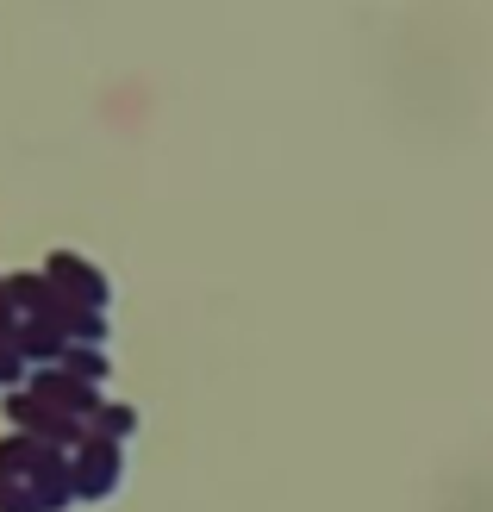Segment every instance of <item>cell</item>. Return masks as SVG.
I'll return each instance as SVG.
<instances>
[{
    "instance_id": "52a82bcc",
    "label": "cell",
    "mask_w": 493,
    "mask_h": 512,
    "mask_svg": "<svg viewBox=\"0 0 493 512\" xmlns=\"http://www.w3.org/2000/svg\"><path fill=\"white\" fill-rule=\"evenodd\" d=\"M13 331H19V306L7 294V275H0V338H13Z\"/></svg>"
},
{
    "instance_id": "8992f818",
    "label": "cell",
    "mask_w": 493,
    "mask_h": 512,
    "mask_svg": "<svg viewBox=\"0 0 493 512\" xmlns=\"http://www.w3.org/2000/svg\"><path fill=\"white\" fill-rule=\"evenodd\" d=\"M94 419H100V431H132V425H138V413H132V406H100Z\"/></svg>"
},
{
    "instance_id": "7a4b0ae2",
    "label": "cell",
    "mask_w": 493,
    "mask_h": 512,
    "mask_svg": "<svg viewBox=\"0 0 493 512\" xmlns=\"http://www.w3.org/2000/svg\"><path fill=\"white\" fill-rule=\"evenodd\" d=\"M32 394H38V400L50 406V413H63V419H94V413H100L94 388H88V381H75L69 369H38Z\"/></svg>"
},
{
    "instance_id": "6da1fadb",
    "label": "cell",
    "mask_w": 493,
    "mask_h": 512,
    "mask_svg": "<svg viewBox=\"0 0 493 512\" xmlns=\"http://www.w3.org/2000/svg\"><path fill=\"white\" fill-rule=\"evenodd\" d=\"M50 288H57L69 306H88V313H100V306H107V275H100V269H88L82 263V256H69V250H57V256H50Z\"/></svg>"
},
{
    "instance_id": "3957f363",
    "label": "cell",
    "mask_w": 493,
    "mask_h": 512,
    "mask_svg": "<svg viewBox=\"0 0 493 512\" xmlns=\"http://www.w3.org/2000/svg\"><path fill=\"white\" fill-rule=\"evenodd\" d=\"M69 475H75V494H107V488H119V444L113 438H88L82 444V456L69 463Z\"/></svg>"
},
{
    "instance_id": "5b68a950",
    "label": "cell",
    "mask_w": 493,
    "mask_h": 512,
    "mask_svg": "<svg viewBox=\"0 0 493 512\" xmlns=\"http://www.w3.org/2000/svg\"><path fill=\"white\" fill-rule=\"evenodd\" d=\"M19 375H25V356H19V344H13V338H0V388H13Z\"/></svg>"
},
{
    "instance_id": "277c9868",
    "label": "cell",
    "mask_w": 493,
    "mask_h": 512,
    "mask_svg": "<svg viewBox=\"0 0 493 512\" xmlns=\"http://www.w3.org/2000/svg\"><path fill=\"white\" fill-rule=\"evenodd\" d=\"M0 512H50L32 488H19V481H0Z\"/></svg>"
}]
</instances>
